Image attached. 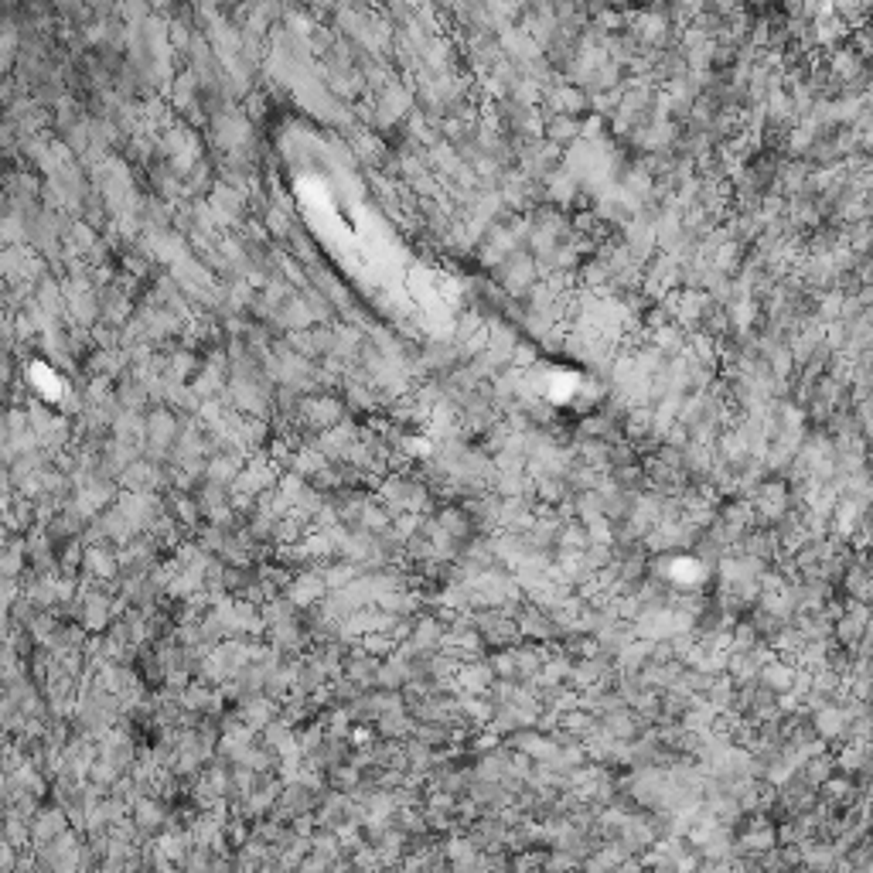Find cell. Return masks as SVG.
Masks as SVG:
<instances>
[{
  "label": "cell",
  "instance_id": "6da1fadb",
  "mask_svg": "<svg viewBox=\"0 0 873 873\" xmlns=\"http://www.w3.org/2000/svg\"><path fill=\"white\" fill-rule=\"evenodd\" d=\"M65 833H72L69 822H65V812L62 808H45V812H38L35 819H31V842L38 846H48V842H55V839H62Z\"/></svg>",
  "mask_w": 873,
  "mask_h": 873
},
{
  "label": "cell",
  "instance_id": "7a4b0ae2",
  "mask_svg": "<svg viewBox=\"0 0 873 873\" xmlns=\"http://www.w3.org/2000/svg\"><path fill=\"white\" fill-rule=\"evenodd\" d=\"M134 829L144 833V836H157L161 833V808L151 802H140L134 808Z\"/></svg>",
  "mask_w": 873,
  "mask_h": 873
}]
</instances>
